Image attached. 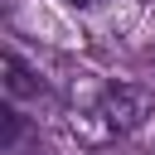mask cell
Wrapping results in <instances>:
<instances>
[{"label":"cell","instance_id":"cell-1","mask_svg":"<svg viewBox=\"0 0 155 155\" xmlns=\"http://www.w3.org/2000/svg\"><path fill=\"white\" fill-rule=\"evenodd\" d=\"M145 116H150V92H145V87H131V82L107 87V97H102V121H107L111 131H136Z\"/></svg>","mask_w":155,"mask_h":155},{"label":"cell","instance_id":"cell-2","mask_svg":"<svg viewBox=\"0 0 155 155\" xmlns=\"http://www.w3.org/2000/svg\"><path fill=\"white\" fill-rule=\"evenodd\" d=\"M5 92H10V97H39V82H34V73L24 68L19 53H5Z\"/></svg>","mask_w":155,"mask_h":155},{"label":"cell","instance_id":"cell-3","mask_svg":"<svg viewBox=\"0 0 155 155\" xmlns=\"http://www.w3.org/2000/svg\"><path fill=\"white\" fill-rule=\"evenodd\" d=\"M15 136H19V116H15V111H5V145H10Z\"/></svg>","mask_w":155,"mask_h":155},{"label":"cell","instance_id":"cell-4","mask_svg":"<svg viewBox=\"0 0 155 155\" xmlns=\"http://www.w3.org/2000/svg\"><path fill=\"white\" fill-rule=\"evenodd\" d=\"M68 5H97V0H68Z\"/></svg>","mask_w":155,"mask_h":155}]
</instances>
